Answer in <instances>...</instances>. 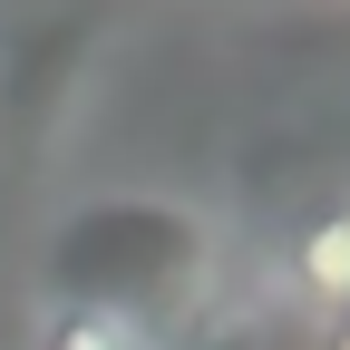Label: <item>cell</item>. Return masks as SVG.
Here are the masks:
<instances>
[{"label":"cell","instance_id":"6da1fadb","mask_svg":"<svg viewBox=\"0 0 350 350\" xmlns=\"http://www.w3.org/2000/svg\"><path fill=\"white\" fill-rule=\"evenodd\" d=\"M39 350H146V331H137V312H117L98 292H59L39 312Z\"/></svg>","mask_w":350,"mask_h":350},{"label":"cell","instance_id":"7a4b0ae2","mask_svg":"<svg viewBox=\"0 0 350 350\" xmlns=\"http://www.w3.org/2000/svg\"><path fill=\"white\" fill-rule=\"evenodd\" d=\"M292 282L312 292L321 312H350V204H331V214L301 224V243H292Z\"/></svg>","mask_w":350,"mask_h":350},{"label":"cell","instance_id":"3957f363","mask_svg":"<svg viewBox=\"0 0 350 350\" xmlns=\"http://www.w3.org/2000/svg\"><path fill=\"white\" fill-rule=\"evenodd\" d=\"M331 350H350V321H340V331H331Z\"/></svg>","mask_w":350,"mask_h":350}]
</instances>
